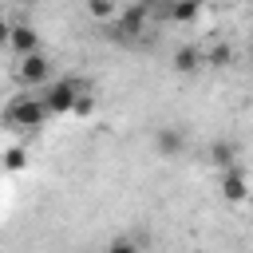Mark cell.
<instances>
[{"label":"cell","instance_id":"cell-1","mask_svg":"<svg viewBox=\"0 0 253 253\" xmlns=\"http://www.w3.org/2000/svg\"><path fill=\"white\" fill-rule=\"evenodd\" d=\"M83 95H91V87H87L83 79H71V75L55 79V83H47V87L40 91V99L47 103L51 115H75V107H79Z\"/></svg>","mask_w":253,"mask_h":253},{"label":"cell","instance_id":"cell-2","mask_svg":"<svg viewBox=\"0 0 253 253\" xmlns=\"http://www.w3.org/2000/svg\"><path fill=\"white\" fill-rule=\"evenodd\" d=\"M4 119H8V126L40 130V126L51 119V111H47V103H43L40 95H16V99L8 103V111H4Z\"/></svg>","mask_w":253,"mask_h":253},{"label":"cell","instance_id":"cell-3","mask_svg":"<svg viewBox=\"0 0 253 253\" xmlns=\"http://www.w3.org/2000/svg\"><path fill=\"white\" fill-rule=\"evenodd\" d=\"M16 79L24 83V87H47V83H55L51 79V59L43 55V51H36V55H24V59H16Z\"/></svg>","mask_w":253,"mask_h":253},{"label":"cell","instance_id":"cell-4","mask_svg":"<svg viewBox=\"0 0 253 253\" xmlns=\"http://www.w3.org/2000/svg\"><path fill=\"white\" fill-rule=\"evenodd\" d=\"M0 32H4L8 51H12L16 59H24V55H36V51H40V36H36V28H32V24H0Z\"/></svg>","mask_w":253,"mask_h":253},{"label":"cell","instance_id":"cell-5","mask_svg":"<svg viewBox=\"0 0 253 253\" xmlns=\"http://www.w3.org/2000/svg\"><path fill=\"white\" fill-rule=\"evenodd\" d=\"M154 150H158V158H178V154L186 150L182 130H178V126H158V130H154Z\"/></svg>","mask_w":253,"mask_h":253},{"label":"cell","instance_id":"cell-6","mask_svg":"<svg viewBox=\"0 0 253 253\" xmlns=\"http://www.w3.org/2000/svg\"><path fill=\"white\" fill-rule=\"evenodd\" d=\"M146 16H150L146 4H130V8H123V16L115 20V32H119V36H138V32L146 28Z\"/></svg>","mask_w":253,"mask_h":253},{"label":"cell","instance_id":"cell-7","mask_svg":"<svg viewBox=\"0 0 253 253\" xmlns=\"http://www.w3.org/2000/svg\"><path fill=\"white\" fill-rule=\"evenodd\" d=\"M202 63H206V51H202V47H194V43H182V47L170 55V67H174L178 75H194Z\"/></svg>","mask_w":253,"mask_h":253},{"label":"cell","instance_id":"cell-8","mask_svg":"<svg viewBox=\"0 0 253 253\" xmlns=\"http://www.w3.org/2000/svg\"><path fill=\"white\" fill-rule=\"evenodd\" d=\"M221 198L225 202H245L249 198V178H245L241 166H233V170L221 174Z\"/></svg>","mask_w":253,"mask_h":253},{"label":"cell","instance_id":"cell-9","mask_svg":"<svg viewBox=\"0 0 253 253\" xmlns=\"http://www.w3.org/2000/svg\"><path fill=\"white\" fill-rule=\"evenodd\" d=\"M210 162H213L221 174H225V170H233V166H237V146H233L229 138H217V142L210 146Z\"/></svg>","mask_w":253,"mask_h":253},{"label":"cell","instance_id":"cell-10","mask_svg":"<svg viewBox=\"0 0 253 253\" xmlns=\"http://www.w3.org/2000/svg\"><path fill=\"white\" fill-rule=\"evenodd\" d=\"M166 16H170L174 24H194V20L202 16V4H198V0H174V4L166 8Z\"/></svg>","mask_w":253,"mask_h":253},{"label":"cell","instance_id":"cell-11","mask_svg":"<svg viewBox=\"0 0 253 253\" xmlns=\"http://www.w3.org/2000/svg\"><path fill=\"white\" fill-rule=\"evenodd\" d=\"M87 16H91V20H119L123 8L111 4V0H87Z\"/></svg>","mask_w":253,"mask_h":253},{"label":"cell","instance_id":"cell-12","mask_svg":"<svg viewBox=\"0 0 253 253\" xmlns=\"http://www.w3.org/2000/svg\"><path fill=\"white\" fill-rule=\"evenodd\" d=\"M206 63H210V67H229V63H233V47H229V43L206 47Z\"/></svg>","mask_w":253,"mask_h":253},{"label":"cell","instance_id":"cell-13","mask_svg":"<svg viewBox=\"0 0 253 253\" xmlns=\"http://www.w3.org/2000/svg\"><path fill=\"white\" fill-rule=\"evenodd\" d=\"M107 253H142V249H138L134 241H126V237H119V241H111V245H107Z\"/></svg>","mask_w":253,"mask_h":253},{"label":"cell","instance_id":"cell-14","mask_svg":"<svg viewBox=\"0 0 253 253\" xmlns=\"http://www.w3.org/2000/svg\"><path fill=\"white\" fill-rule=\"evenodd\" d=\"M91 111H95V95H83V99H79V107H75V115H79V119H87Z\"/></svg>","mask_w":253,"mask_h":253},{"label":"cell","instance_id":"cell-15","mask_svg":"<svg viewBox=\"0 0 253 253\" xmlns=\"http://www.w3.org/2000/svg\"><path fill=\"white\" fill-rule=\"evenodd\" d=\"M20 166H24V150L12 146V150H8V170H20Z\"/></svg>","mask_w":253,"mask_h":253}]
</instances>
